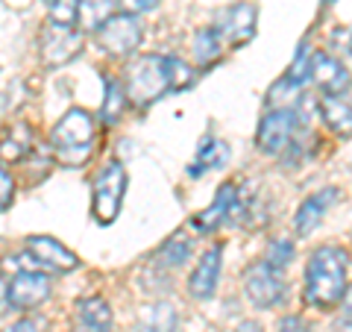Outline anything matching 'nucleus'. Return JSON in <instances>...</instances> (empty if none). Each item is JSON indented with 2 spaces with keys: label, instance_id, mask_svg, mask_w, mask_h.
<instances>
[{
  "label": "nucleus",
  "instance_id": "1",
  "mask_svg": "<svg viewBox=\"0 0 352 332\" xmlns=\"http://www.w3.org/2000/svg\"><path fill=\"white\" fill-rule=\"evenodd\" d=\"M194 68L185 65L176 56H164V53H153V56H138L126 68L124 76V92L126 101L144 109L150 103L162 101L168 92H182L194 83Z\"/></svg>",
  "mask_w": 352,
  "mask_h": 332
},
{
  "label": "nucleus",
  "instance_id": "2",
  "mask_svg": "<svg viewBox=\"0 0 352 332\" xmlns=\"http://www.w3.org/2000/svg\"><path fill=\"white\" fill-rule=\"evenodd\" d=\"M305 303L311 309H329L340 306L346 297V250L338 245L317 247L305 264Z\"/></svg>",
  "mask_w": 352,
  "mask_h": 332
},
{
  "label": "nucleus",
  "instance_id": "3",
  "mask_svg": "<svg viewBox=\"0 0 352 332\" xmlns=\"http://www.w3.org/2000/svg\"><path fill=\"white\" fill-rule=\"evenodd\" d=\"M50 150L65 168H80L94 150V118L85 109H68L50 129Z\"/></svg>",
  "mask_w": 352,
  "mask_h": 332
},
{
  "label": "nucleus",
  "instance_id": "4",
  "mask_svg": "<svg viewBox=\"0 0 352 332\" xmlns=\"http://www.w3.org/2000/svg\"><path fill=\"white\" fill-rule=\"evenodd\" d=\"M124 191H126V171L120 162H106L94 176V191H91V212L97 224H112L120 215L124 206Z\"/></svg>",
  "mask_w": 352,
  "mask_h": 332
},
{
  "label": "nucleus",
  "instance_id": "5",
  "mask_svg": "<svg viewBox=\"0 0 352 332\" xmlns=\"http://www.w3.org/2000/svg\"><path fill=\"white\" fill-rule=\"evenodd\" d=\"M82 50V32L76 30L74 24H59V21H47L41 27L38 36V53L41 62L47 68H59V65H68L71 59L80 56Z\"/></svg>",
  "mask_w": 352,
  "mask_h": 332
},
{
  "label": "nucleus",
  "instance_id": "6",
  "mask_svg": "<svg viewBox=\"0 0 352 332\" xmlns=\"http://www.w3.org/2000/svg\"><path fill=\"white\" fill-rule=\"evenodd\" d=\"M296 132H300V118H296L294 109H270L258 124L256 145L267 156H282L296 138Z\"/></svg>",
  "mask_w": 352,
  "mask_h": 332
},
{
  "label": "nucleus",
  "instance_id": "7",
  "mask_svg": "<svg viewBox=\"0 0 352 332\" xmlns=\"http://www.w3.org/2000/svg\"><path fill=\"white\" fill-rule=\"evenodd\" d=\"M100 32V48L109 53V56H132L138 48H141V39H144V30H141V21L138 15H129V12H118L106 21V24L97 30Z\"/></svg>",
  "mask_w": 352,
  "mask_h": 332
},
{
  "label": "nucleus",
  "instance_id": "8",
  "mask_svg": "<svg viewBox=\"0 0 352 332\" xmlns=\"http://www.w3.org/2000/svg\"><path fill=\"white\" fill-rule=\"evenodd\" d=\"M244 291L252 303L258 309H270V306H279L282 297H285V280H282V271L270 268L267 262H256L250 264L247 273H244Z\"/></svg>",
  "mask_w": 352,
  "mask_h": 332
},
{
  "label": "nucleus",
  "instance_id": "9",
  "mask_svg": "<svg viewBox=\"0 0 352 332\" xmlns=\"http://www.w3.org/2000/svg\"><path fill=\"white\" fill-rule=\"evenodd\" d=\"M27 253L32 256L38 271H59V273H71L80 268V256L65 245H59L50 236H30L27 238Z\"/></svg>",
  "mask_w": 352,
  "mask_h": 332
},
{
  "label": "nucleus",
  "instance_id": "10",
  "mask_svg": "<svg viewBox=\"0 0 352 332\" xmlns=\"http://www.w3.org/2000/svg\"><path fill=\"white\" fill-rule=\"evenodd\" d=\"M50 297V276L44 271H18L9 280V306L30 312Z\"/></svg>",
  "mask_w": 352,
  "mask_h": 332
},
{
  "label": "nucleus",
  "instance_id": "11",
  "mask_svg": "<svg viewBox=\"0 0 352 332\" xmlns=\"http://www.w3.org/2000/svg\"><path fill=\"white\" fill-rule=\"evenodd\" d=\"M256 21H258V9L252 3H235L229 6L223 15H220V24L214 27L220 32L223 44H232V48H241L247 44L252 36H256Z\"/></svg>",
  "mask_w": 352,
  "mask_h": 332
},
{
  "label": "nucleus",
  "instance_id": "12",
  "mask_svg": "<svg viewBox=\"0 0 352 332\" xmlns=\"http://www.w3.org/2000/svg\"><path fill=\"white\" fill-rule=\"evenodd\" d=\"M311 80L323 88V92L329 97H340L349 88L352 76L346 71V65L340 62L338 56H332V53H317L311 56Z\"/></svg>",
  "mask_w": 352,
  "mask_h": 332
},
{
  "label": "nucleus",
  "instance_id": "13",
  "mask_svg": "<svg viewBox=\"0 0 352 332\" xmlns=\"http://www.w3.org/2000/svg\"><path fill=\"white\" fill-rule=\"evenodd\" d=\"M220 259H223V247L214 245L208 247L200 262H197V268L188 280V291L194 300H208L214 291H217V280H220Z\"/></svg>",
  "mask_w": 352,
  "mask_h": 332
},
{
  "label": "nucleus",
  "instance_id": "14",
  "mask_svg": "<svg viewBox=\"0 0 352 332\" xmlns=\"http://www.w3.org/2000/svg\"><path fill=\"white\" fill-rule=\"evenodd\" d=\"M235 200H238V188H235L232 183H223V185L217 188L214 200L194 218V224L200 227L203 232H212V229H217V227H223L226 220H229V215L235 212Z\"/></svg>",
  "mask_w": 352,
  "mask_h": 332
},
{
  "label": "nucleus",
  "instance_id": "15",
  "mask_svg": "<svg viewBox=\"0 0 352 332\" xmlns=\"http://www.w3.org/2000/svg\"><path fill=\"white\" fill-rule=\"evenodd\" d=\"M74 315H76L80 332H112V306H109L100 294L76 300Z\"/></svg>",
  "mask_w": 352,
  "mask_h": 332
},
{
  "label": "nucleus",
  "instance_id": "16",
  "mask_svg": "<svg viewBox=\"0 0 352 332\" xmlns=\"http://www.w3.org/2000/svg\"><path fill=\"white\" fill-rule=\"evenodd\" d=\"M335 200H338V188H323V191L305 197V200L300 203V209H296V215H294L296 232H300V236H308V232H314L317 224L323 220L326 209L332 206Z\"/></svg>",
  "mask_w": 352,
  "mask_h": 332
},
{
  "label": "nucleus",
  "instance_id": "17",
  "mask_svg": "<svg viewBox=\"0 0 352 332\" xmlns=\"http://www.w3.org/2000/svg\"><path fill=\"white\" fill-rule=\"evenodd\" d=\"M32 147H36V132L27 124H12V129L0 138V159L9 165H18L30 156Z\"/></svg>",
  "mask_w": 352,
  "mask_h": 332
},
{
  "label": "nucleus",
  "instance_id": "18",
  "mask_svg": "<svg viewBox=\"0 0 352 332\" xmlns=\"http://www.w3.org/2000/svg\"><path fill=\"white\" fill-rule=\"evenodd\" d=\"M115 15V0H76V30L91 32L100 30Z\"/></svg>",
  "mask_w": 352,
  "mask_h": 332
},
{
  "label": "nucleus",
  "instance_id": "19",
  "mask_svg": "<svg viewBox=\"0 0 352 332\" xmlns=\"http://www.w3.org/2000/svg\"><path fill=\"white\" fill-rule=\"evenodd\" d=\"M320 118L326 121V127L340 138L352 136V106L340 97H323L320 101Z\"/></svg>",
  "mask_w": 352,
  "mask_h": 332
},
{
  "label": "nucleus",
  "instance_id": "20",
  "mask_svg": "<svg viewBox=\"0 0 352 332\" xmlns=\"http://www.w3.org/2000/svg\"><path fill=\"white\" fill-rule=\"evenodd\" d=\"M179 315L170 303H150L138 318V332H176Z\"/></svg>",
  "mask_w": 352,
  "mask_h": 332
},
{
  "label": "nucleus",
  "instance_id": "21",
  "mask_svg": "<svg viewBox=\"0 0 352 332\" xmlns=\"http://www.w3.org/2000/svg\"><path fill=\"white\" fill-rule=\"evenodd\" d=\"M194 59L200 68H208V65H214L220 56H223V39H220V32L214 27H203L194 32Z\"/></svg>",
  "mask_w": 352,
  "mask_h": 332
},
{
  "label": "nucleus",
  "instance_id": "22",
  "mask_svg": "<svg viewBox=\"0 0 352 332\" xmlns=\"http://www.w3.org/2000/svg\"><path fill=\"white\" fill-rule=\"evenodd\" d=\"M191 253H194V241L185 236V232H176V236H170L159 247L156 259H159V264H164V268H182V264L191 259Z\"/></svg>",
  "mask_w": 352,
  "mask_h": 332
},
{
  "label": "nucleus",
  "instance_id": "23",
  "mask_svg": "<svg viewBox=\"0 0 352 332\" xmlns=\"http://www.w3.org/2000/svg\"><path fill=\"white\" fill-rule=\"evenodd\" d=\"M226 162H229L226 141H206V145L200 147V153H197V159L191 162L188 174L191 176H203L206 171H212V168H223Z\"/></svg>",
  "mask_w": 352,
  "mask_h": 332
},
{
  "label": "nucleus",
  "instance_id": "24",
  "mask_svg": "<svg viewBox=\"0 0 352 332\" xmlns=\"http://www.w3.org/2000/svg\"><path fill=\"white\" fill-rule=\"evenodd\" d=\"M126 92L118 80H106V101H103V124H118L126 112Z\"/></svg>",
  "mask_w": 352,
  "mask_h": 332
},
{
  "label": "nucleus",
  "instance_id": "25",
  "mask_svg": "<svg viewBox=\"0 0 352 332\" xmlns=\"http://www.w3.org/2000/svg\"><path fill=\"white\" fill-rule=\"evenodd\" d=\"M302 97V85L300 83H294L288 74L282 76V80H276L270 85V92H267V103H273L276 109H294V103Z\"/></svg>",
  "mask_w": 352,
  "mask_h": 332
},
{
  "label": "nucleus",
  "instance_id": "26",
  "mask_svg": "<svg viewBox=\"0 0 352 332\" xmlns=\"http://www.w3.org/2000/svg\"><path fill=\"white\" fill-rule=\"evenodd\" d=\"M294 253H296V247H294V241L291 238H273L270 245H267V262L270 268H276V271H285L288 268V262L294 259Z\"/></svg>",
  "mask_w": 352,
  "mask_h": 332
},
{
  "label": "nucleus",
  "instance_id": "27",
  "mask_svg": "<svg viewBox=\"0 0 352 332\" xmlns=\"http://www.w3.org/2000/svg\"><path fill=\"white\" fill-rule=\"evenodd\" d=\"M311 56H314V50H311V44H308V39H302L300 44V50H296V59L291 62V68H288V76L294 83H305L308 76H311Z\"/></svg>",
  "mask_w": 352,
  "mask_h": 332
},
{
  "label": "nucleus",
  "instance_id": "28",
  "mask_svg": "<svg viewBox=\"0 0 352 332\" xmlns=\"http://www.w3.org/2000/svg\"><path fill=\"white\" fill-rule=\"evenodd\" d=\"M3 332H50V324L44 315H27L15 320V324H9Z\"/></svg>",
  "mask_w": 352,
  "mask_h": 332
},
{
  "label": "nucleus",
  "instance_id": "29",
  "mask_svg": "<svg viewBox=\"0 0 352 332\" xmlns=\"http://www.w3.org/2000/svg\"><path fill=\"white\" fill-rule=\"evenodd\" d=\"M15 200V183H12V174H9L3 165H0V212H6Z\"/></svg>",
  "mask_w": 352,
  "mask_h": 332
},
{
  "label": "nucleus",
  "instance_id": "30",
  "mask_svg": "<svg viewBox=\"0 0 352 332\" xmlns=\"http://www.w3.org/2000/svg\"><path fill=\"white\" fill-rule=\"evenodd\" d=\"M120 6H124V12L129 15H141V12H150V9L159 6V0H118Z\"/></svg>",
  "mask_w": 352,
  "mask_h": 332
},
{
  "label": "nucleus",
  "instance_id": "31",
  "mask_svg": "<svg viewBox=\"0 0 352 332\" xmlns=\"http://www.w3.org/2000/svg\"><path fill=\"white\" fill-rule=\"evenodd\" d=\"M279 332H311V326H308L300 315H288V318H282Z\"/></svg>",
  "mask_w": 352,
  "mask_h": 332
},
{
  "label": "nucleus",
  "instance_id": "32",
  "mask_svg": "<svg viewBox=\"0 0 352 332\" xmlns=\"http://www.w3.org/2000/svg\"><path fill=\"white\" fill-rule=\"evenodd\" d=\"M6 309H12L9 306V280L0 273V312H6Z\"/></svg>",
  "mask_w": 352,
  "mask_h": 332
},
{
  "label": "nucleus",
  "instance_id": "33",
  "mask_svg": "<svg viewBox=\"0 0 352 332\" xmlns=\"http://www.w3.org/2000/svg\"><path fill=\"white\" fill-rule=\"evenodd\" d=\"M235 332H261V326H258V324H252V320H247V324H241Z\"/></svg>",
  "mask_w": 352,
  "mask_h": 332
},
{
  "label": "nucleus",
  "instance_id": "34",
  "mask_svg": "<svg viewBox=\"0 0 352 332\" xmlns=\"http://www.w3.org/2000/svg\"><path fill=\"white\" fill-rule=\"evenodd\" d=\"M41 3H47V6H56V3H59V0H41Z\"/></svg>",
  "mask_w": 352,
  "mask_h": 332
},
{
  "label": "nucleus",
  "instance_id": "35",
  "mask_svg": "<svg viewBox=\"0 0 352 332\" xmlns=\"http://www.w3.org/2000/svg\"><path fill=\"white\" fill-rule=\"evenodd\" d=\"M323 3H326V6H332V0H323Z\"/></svg>",
  "mask_w": 352,
  "mask_h": 332
},
{
  "label": "nucleus",
  "instance_id": "36",
  "mask_svg": "<svg viewBox=\"0 0 352 332\" xmlns=\"http://www.w3.org/2000/svg\"><path fill=\"white\" fill-rule=\"evenodd\" d=\"M349 309H352V294H349Z\"/></svg>",
  "mask_w": 352,
  "mask_h": 332
}]
</instances>
